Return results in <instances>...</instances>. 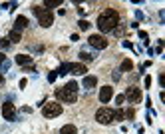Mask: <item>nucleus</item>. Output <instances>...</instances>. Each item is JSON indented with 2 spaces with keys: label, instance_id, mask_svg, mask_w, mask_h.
<instances>
[{
  "label": "nucleus",
  "instance_id": "obj_29",
  "mask_svg": "<svg viewBox=\"0 0 165 134\" xmlns=\"http://www.w3.org/2000/svg\"><path fill=\"white\" fill-rule=\"evenodd\" d=\"M159 84L165 86V74H159Z\"/></svg>",
  "mask_w": 165,
  "mask_h": 134
},
{
  "label": "nucleus",
  "instance_id": "obj_21",
  "mask_svg": "<svg viewBox=\"0 0 165 134\" xmlns=\"http://www.w3.org/2000/svg\"><path fill=\"white\" fill-rule=\"evenodd\" d=\"M8 46H10V40H8V38H2V40H0V50H6Z\"/></svg>",
  "mask_w": 165,
  "mask_h": 134
},
{
  "label": "nucleus",
  "instance_id": "obj_4",
  "mask_svg": "<svg viewBox=\"0 0 165 134\" xmlns=\"http://www.w3.org/2000/svg\"><path fill=\"white\" fill-rule=\"evenodd\" d=\"M42 114H44V118H56V116L62 114V104L48 102V104H44V108H42Z\"/></svg>",
  "mask_w": 165,
  "mask_h": 134
},
{
  "label": "nucleus",
  "instance_id": "obj_35",
  "mask_svg": "<svg viewBox=\"0 0 165 134\" xmlns=\"http://www.w3.org/2000/svg\"><path fill=\"white\" fill-rule=\"evenodd\" d=\"M2 84H4V76H2V72H0V88H2Z\"/></svg>",
  "mask_w": 165,
  "mask_h": 134
},
{
  "label": "nucleus",
  "instance_id": "obj_16",
  "mask_svg": "<svg viewBox=\"0 0 165 134\" xmlns=\"http://www.w3.org/2000/svg\"><path fill=\"white\" fill-rule=\"evenodd\" d=\"M94 58H96V56L92 54V52H88V50H84V48L80 50V60H84V62H89V60H94Z\"/></svg>",
  "mask_w": 165,
  "mask_h": 134
},
{
  "label": "nucleus",
  "instance_id": "obj_11",
  "mask_svg": "<svg viewBox=\"0 0 165 134\" xmlns=\"http://www.w3.org/2000/svg\"><path fill=\"white\" fill-rule=\"evenodd\" d=\"M32 62H34V58L32 56H28V54H18L16 56V64L18 66H32Z\"/></svg>",
  "mask_w": 165,
  "mask_h": 134
},
{
  "label": "nucleus",
  "instance_id": "obj_14",
  "mask_svg": "<svg viewBox=\"0 0 165 134\" xmlns=\"http://www.w3.org/2000/svg\"><path fill=\"white\" fill-rule=\"evenodd\" d=\"M8 40H10V44H16V42H20L22 40V32H18V30H12L8 34Z\"/></svg>",
  "mask_w": 165,
  "mask_h": 134
},
{
  "label": "nucleus",
  "instance_id": "obj_34",
  "mask_svg": "<svg viewBox=\"0 0 165 134\" xmlns=\"http://www.w3.org/2000/svg\"><path fill=\"white\" fill-rule=\"evenodd\" d=\"M4 60H6V56H4L2 52H0V66H2V62H4Z\"/></svg>",
  "mask_w": 165,
  "mask_h": 134
},
{
  "label": "nucleus",
  "instance_id": "obj_31",
  "mask_svg": "<svg viewBox=\"0 0 165 134\" xmlns=\"http://www.w3.org/2000/svg\"><path fill=\"white\" fill-rule=\"evenodd\" d=\"M70 40H72V42H76V40H80V36H78V34H72V36H70Z\"/></svg>",
  "mask_w": 165,
  "mask_h": 134
},
{
  "label": "nucleus",
  "instance_id": "obj_24",
  "mask_svg": "<svg viewBox=\"0 0 165 134\" xmlns=\"http://www.w3.org/2000/svg\"><path fill=\"white\" fill-rule=\"evenodd\" d=\"M137 34H139V38H141L143 42L147 40V32H145V30H139V32H137Z\"/></svg>",
  "mask_w": 165,
  "mask_h": 134
},
{
  "label": "nucleus",
  "instance_id": "obj_26",
  "mask_svg": "<svg viewBox=\"0 0 165 134\" xmlns=\"http://www.w3.org/2000/svg\"><path fill=\"white\" fill-rule=\"evenodd\" d=\"M125 100V96H123V94H120V96H117V98H115V104H121V102Z\"/></svg>",
  "mask_w": 165,
  "mask_h": 134
},
{
  "label": "nucleus",
  "instance_id": "obj_17",
  "mask_svg": "<svg viewBox=\"0 0 165 134\" xmlns=\"http://www.w3.org/2000/svg\"><path fill=\"white\" fill-rule=\"evenodd\" d=\"M131 68H133L131 60H123V62H121V66H120V72H129Z\"/></svg>",
  "mask_w": 165,
  "mask_h": 134
},
{
  "label": "nucleus",
  "instance_id": "obj_22",
  "mask_svg": "<svg viewBox=\"0 0 165 134\" xmlns=\"http://www.w3.org/2000/svg\"><path fill=\"white\" fill-rule=\"evenodd\" d=\"M56 78H58V74H56V70H54V72H50V74H48V82H54Z\"/></svg>",
  "mask_w": 165,
  "mask_h": 134
},
{
  "label": "nucleus",
  "instance_id": "obj_1",
  "mask_svg": "<svg viewBox=\"0 0 165 134\" xmlns=\"http://www.w3.org/2000/svg\"><path fill=\"white\" fill-rule=\"evenodd\" d=\"M117 24H120V14L113 8H106L98 16V28H99V32H103V34L113 32V28H117Z\"/></svg>",
  "mask_w": 165,
  "mask_h": 134
},
{
  "label": "nucleus",
  "instance_id": "obj_9",
  "mask_svg": "<svg viewBox=\"0 0 165 134\" xmlns=\"http://www.w3.org/2000/svg\"><path fill=\"white\" fill-rule=\"evenodd\" d=\"M125 98L129 102H139L141 100V90L135 88V86H129V88L125 90Z\"/></svg>",
  "mask_w": 165,
  "mask_h": 134
},
{
  "label": "nucleus",
  "instance_id": "obj_25",
  "mask_svg": "<svg viewBox=\"0 0 165 134\" xmlns=\"http://www.w3.org/2000/svg\"><path fill=\"white\" fill-rule=\"evenodd\" d=\"M8 68H10V62H8V60H4V62H2V70H4V72H6V70H8Z\"/></svg>",
  "mask_w": 165,
  "mask_h": 134
},
{
  "label": "nucleus",
  "instance_id": "obj_8",
  "mask_svg": "<svg viewBox=\"0 0 165 134\" xmlns=\"http://www.w3.org/2000/svg\"><path fill=\"white\" fill-rule=\"evenodd\" d=\"M86 72H88L86 64H82V62H68V74L82 76V74H86Z\"/></svg>",
  "mask_w": 165,
  "mask_h": 134
},
{
  "label": "nucleus",
  "instance_id": "obj_19",
  "mask_svg": "<svg viewBox=\"0 0 165 134\" xmlns=\"http://www.w3.org/2000/svg\"><path fill=\"white\" fill-rule=\"evenodd\" d=\"M56 74H58V76H66V74H68V62L60 64V68L56 70Z\"/></svg>",
  "mask_w": 165,
  "mask_h": 134
},
{
  "label": "nucleus",
  "instance_id": "obj_30",
  "mask_svg": "<svg viewBox=\"0 0 165 134\" xmlns=\"http://www.w3.org/2000/svg\"><path fill=\"white\" fill-rule=\"evenodd\" d=\"M135 16H137V20H141V18H143V12L141 10H135Z\"/></svg>",
  "mask_w": 165,
  "mask_h": 134
},
{
  "label": "nucleus",
  "instance_id": "obj_3",
  "mask_svg": "<svg viewBox=\"0 0 165 134\" xmlns=\"http://www.w3.org/2000/svg\"><path fill=\"white\" fill-rule=\"evenodd\" d=\"M32 12L36 14V18H38V24H40V26L48 28V26H52V24H54V14H52V10H46L44 6H32Z\"/></svg>",
  "mask_w": 165,
  "mask_h": 134
},
{
  "label": "nucleus",
  "instance_id": "obj_15",
  "mask_svg": "<svg viewBox=\"0 0 165 134\" xmlns=\"http://www.w3.org/2000/svg\"><path fill=\"white\" fill-rule=\"evenodd\" d=\"M60 134H78V128L74 124H66V126L60 128Z\"/></svg>",
  "mask_w": 165,
  "mask_h": 134
},
{
  "label": "nucleus",
  "instance_id": "obj_12",
  "mask_svg": "<svg viewBox=\"0 0 165 134\" xmlns=\"http://www.w3.org/2000/svg\"><path fill=\"white\" fill-rule=\"evenodd\" d=\"M82 86H84L86 90L96 88V86H98V78H96V76H84V82H82Z\"/></svg>",
  "mask_w": 165,
  "mask_h": 134
},
{
  "label": "nucleus",
  "instance_id": "obj_23",
  "mask_svg": "<svg viewBox=\"0 0 165 134\" xmlns=\"http://www.w3.org/2000/svg\"><path fill=\"white\" fill-rule=\"evenodd\" d=\"M125 116H127L129 120H133V116H135V110H131V108H129V110L125 112Z\"/></svg>",
  "mask_w": 165,
  "mask_h": 134
},
{
  "label": "nucleus",
  "instance_id": "obj_5",
  "mask_svg": "<svg viewBox=\"0 0 165 134\" xmlns=\"http://www.w3.org/2000/svg\"><path fill=\"white\" fill-rule=\"evenodd\" d=\"M96 120H98L99 124H111L113 122V110L111 108H99L98 112H96Z\"/></svg>",
  "mask_w": 165,
  "mask_h": 134
},
{
  "label": "nucleus",
  "instance_id": "obj_2",
  "mask_svg": "<svg viewBox=\"0 0 165 134\" xmlns=\"http://www.w3.org/2000/svg\"><path fill=\"white\" fill-rule=\"evenodd\" d=\"M56 98L60 102H68V104H74L78 100V82L70 80L66 86L56 90Z\"/></svg>",
  "mask_w": 165,
  "mask_h": 134
},
{
  "label": "nucleus",
  "instance_id": "obj_18",
  "mask_svg": "<svg viewBox=\"0 0 165 134\" xmlns=\"http://www.w3.org/2000/svg\"><path fill=\"white\" fill-rule=\"evenodd\" d=\"M44 6H46V10L48 8H56V6H62V0H46Z\"/></svg>",
  "mask_w": 165,
  "mask_h": 134
},
{
  "label": "nucleus",
  "instance_id": "obj_13",
  "mask_svg": "<svg viewBox=\"0 0 165 134\" xmlns=\"http://www.w3.org/2000/svg\"><path fill=\"white\" fill-rule=\"evenodd\" d=\"M26 26H28V18H26V16H16V20H14V30L20 32Z\"/></svg>",
  "mask_w": 165,
  "mask_h": 134
},
{
  "label": "nucleus",
  "instance_id": "obj_27",
  "mask_svg": "<svg viewBox=\"0 0 165 134\" xmlns=\"http://www.w3.org/2000/svg\"><path fill=\"white\" fill-rule=\"evenodd\" d=\"M151 86V76H145V88H149Z\"/></svg>",
  "mask_w": 165,
  "mask_h": 134
},
{
  "label": "nucleus",
  "instance_id": "obj_28",
  "mask_svg": "<svg viewBox=\"0 0 165 134\" xmlns=\"http://www.w3.org/2000/svg\"><path fill=\"white\" fill-rule=\"evenodd\" d=\"M123 48H133V44L129 42V40H123Z\"/></svg>",
  "mask_w": 165,
  "mask_h": 134
},
{
  "label": "nucleus",
  "instance_id": "obj_33",
  "mask_svg": "<svg viewBox=\"0 0 165 134\" xmlns=\"http://www.w3.org/2000/svg\"><path fill=\"white\" fill-rule=\"evenodd\" d=\"M26 84H28V80H26V78H22V80H20V88H24Z\"/></svg>",
  "mask_w": 165,
  "mask_h": 134
},
{
  "label": "nucleus",
  "instance_id": "obj_7",
  "mask_svg": "<svg viewBox=\"0 0 165 134\" xmlns=\"http://www.w3.org/2000/svg\"><path fill=\"white\" fill-rule=\"evenodd\" d=\"M2 116H4V120L14 122V120H16V106H14L12 102H4V104H2Z\"/></svg>",
  "mask_w": 165,
  "mask_h": 134
},
{
  "label": "nucleus",
  "instance_id": "obj_6",
  "mask_svg": "<svg viewBox=\"0 0 165 134\" xmlns=\"http://www.w3.org/2000/svg\"><path fill=\"white\" fill-rule=\"evenodd\" d=\"M88 44L92 48H96V50H103V48H108V40L101 36V34H92L88 38Z\"/></svg>",
  "mask_w": 165,
  "mask_h": 134
},
{
  "label": "nucleus",
  "instance_id": "obj_20",
  "mask_svg": "<svg viewBox=\"0 0 165 134\" xmlns=\"http://www.w3.org/2000/svg\"><path fill=\"white\" fill-rule=\"evenodd\" d=\"M78 26H80V30H88L92 24H89L88 20H80V22H78Z\"/></svg>",
  "mask_w": 165,
  "mask_h": 134
},
{
  "label": "nucleus",
  "instance_id": "obj_32",
  "mask_svg": "<svg viewBox=\"0 0 165 134\" xmlns=\"http://www.w3.org/2000/svg\"><path fill=\"white\" fill-rule=\"evenodd\" d=\"M111 78H113V80H120V70H117V72H113V74H111Z\"/></svg>",
  "mask_w": 165,
  "mask_h": 134
},
{
  "label": "nucleus",
  "instance_id": "obj_10",
  "mask_svg": "<svg viewBox=\"0 0 165 134\" xmlns=\"http://www.w3.org/2000/svg\"><path fill=\"white\" fill-rule=\"evenodd\" d=\"M111 96H113V88L111 86H101V90H99V102L108 104L111 100Z\"/></svg>",
  "mask_w": 165,
  "mask_h": 134
}]
</instances>
